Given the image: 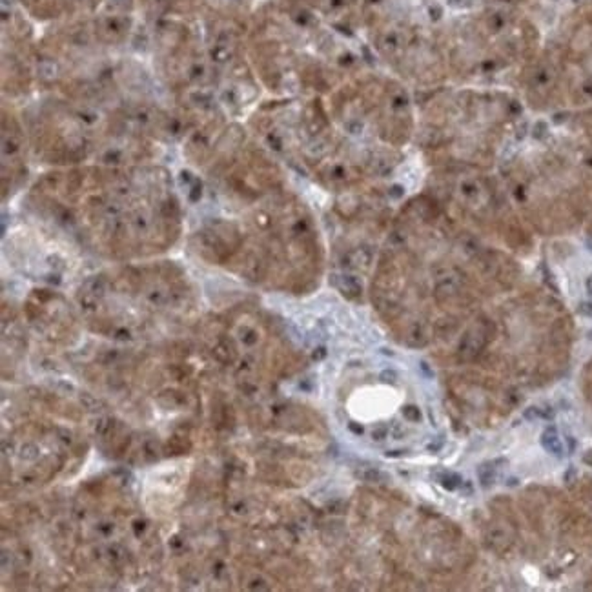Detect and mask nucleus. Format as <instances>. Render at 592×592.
I'll use <instances>...</instances> for the list:
<instances>
[{"mask_svg":"<svg viewBox=\"0 0 592 592\" xmlns=\"http://www.w3.org/2000/svg\"><path fill=\"white\" fill-rule=\"evenodd\" d=\"M547 124L545 122H537L536 124V128H534V137H536V139H541V135H545L547 133Z\"/></svg>","mask_w":592,"mask_h":592,"instance_id":"f03ea898","label":"nucleus"},{"mask_svg":"<svg viewBox=\"0 0 592 592\" xmlns=\"http://www.w3.org/2000/svg\"><path fill=\"white\" fill-rule=\"evenodd\" d=\"M2 117V164L9 161V166L2 168V173L8 175L9 171V183H13L24 170V132L15 115L4 111Z\"/></svg>","mask_w":592,"mask_h":592,"instance_id":"f257e3e1","label":"nucleus"}]
</instances>
